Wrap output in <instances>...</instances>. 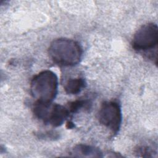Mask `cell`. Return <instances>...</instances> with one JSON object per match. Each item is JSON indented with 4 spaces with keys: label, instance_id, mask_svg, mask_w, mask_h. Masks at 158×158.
<instances>
[{
    "label": "cell",
    "instance_id": "1",
    "mask_svg": "<svg viewBox=\"0 0 158 158\" xmlns=\"http://www.w3.org/2000/svg\"><path fill=\"white\" fill-rule=\"evenodd\" d=\"M80 44L73 40L58 38L53 40L48 48L50 59L56 64L71 67L77 65L82 57Z\"/></svg>",
    "mask_w": 158,
    "mask_h": 158
},
{
    "label": "cell",
    "instance_id": "2",
    "mask_svg": "<svg viewBox=\"0 0 158 158\" xmlns=\"http://www.w3.org/2000/svg\"><path fill=\"white\" fill-rule=\"evenodd\" d=\"M58 78L51 70H45L33 77L30 83V92L36 101L51 102L56 97Z\"/></svg>",
    "mask_w": 158,
    "mask_h": 158
},
{
    "label": "cell",
    "instance_id": "3",
    "mask_svg": "<svg viewBox=\"0 0 158 158\" xmlns=\"http://www.w3.org/2000/svg\"><path fill=\"white\" fill-rule=\"evenodd\" d=\"M158 28L154 23H148L142 25L134 34L131 45L139 52H143L147 57L157 61Z\"/></svg>",
    "mask_w": 158,
    "mask_h": 158
},
{
    "label": "cell",
    "instance_id": "4",
    "mask_svg": "<svg viewBox=\"0 0 158 158\" xmlns=\"http://www.w3.org/2000/svg\"><path fill=\"white\" fill-rule=\"evenodd\" d=\"M33 112L44 123L54 127L62 125L69 115V111L66 107L52 102L36 101L33 107Z\"/></svg>",
    "mask_w": 158,
    "mask_h": 158
},
{
    "label": "cell",
    "instance_id": "5",
    "mask_svg": "<svg viewBox=\"0 0 158 158\" xmlns=\"http://www.w3.org/2000/svg\"><path fill=\"white\" fill-rule=\"evenodd\" d=\"M98 120L101 124L117 134L120 128L122 114L120 104L114 101H104L98 112Z\"/></svg>",
    "mask_w": 158,
    "mask_h": 158
},
{
    "label": "cell",
    "instance_id": "6",
    "mask_svg": "<svg viewBox=\"0 0 158 158\" xmlns=\"http://www.w3.org/2000/svg\"><path fill=\"white\" fill-rule=\"evenodd\" d=\"M71 156L74 157H102V153L101 150L93 146L79 144L72 148Z\"/></svg>",
    "mask_w": 158,
    "mask_h": 158
},
{
    "label": "cell",
    "instance_id": "7",
    "mask_svg": "<svg viewBox=\"0 0 158 158\" xmlns=\"http://www.w3.org/2000/svg\"><path fill=\"white\" fill-rule=\"evenodd\" d=\"M85 80L81 77L70 78L64 85V88L68 94H77L85 87Z\"/></svg>",
    "mask_w": 158,
    "mask_h": 158
},
{
    "label": "cell",
    "instance_id": "8",
    "mask_svg": "<svg viewBox=\"0 0 158 158\" xmlns=\"http://www.w3.org/2000/svg\"><path fill=\"white\" fill-rule=\"evenodd\" d=\"M91 104V101L88 99H77L70 102L67 109L69 113H76L82 109H90Z\"/></svg>",
    "mask_w": 158,
    "mask_h": 158
},
{
    "label": "cell",
    "instance_id": "9",
    "mask_svg": "<svg viewBox=\"0 0 158 158\" xmlns=\"http://www.w3.org/2000/svg\"><path fill=\"white\" fill-rule=\"evenodd\" d=\"M136 153L138 154V156L142 157H151V154L153 153L151 149L148 146H138V148L136 149Z\"/></svg>",
    "mask_w": 158,
    "mask_h": 158
},
{
    "label": "cell",
    "instance_id": "10",
    "mask_svg": "<svg viewBox=\"0 0 158 158\" xmlns=\"http://www.w3.org/2000/svg\"><path fill=\"white\" fill-rule=\"evenodd\" d=\"M39 137L40 138H45V139H46V138H50V139H54V138L55 139L56 138H57L58 136H57V135H55V133H54V132H47V133H40V136H39Z\"/></svg>",
    "mask_w": 158,
    "mask_h": 158
},
{
    "label": "cell",
    "instance_id": "11",
    "mask_svg": "<svg viewBox=\"0 0 158 158\" xmlns=\"http://www.w3.org/2000/svg\"><path fill=\"white\" fill-rule=\"evenodd\" d=\"M75 127V125H74V124H73V122H68L67 123V125H66V127L67 128H70V129H72V128H73V127Z\"/></svg>",
    "mask_w": 158,
    "mask_h": 158
}]
</instances>
